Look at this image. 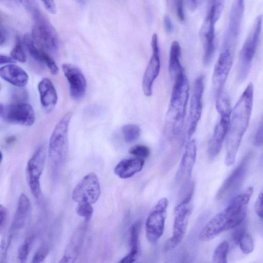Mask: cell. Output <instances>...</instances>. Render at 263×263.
I'll use <instances>...</instances> for the list:
<instances>
[{"mask_svg":"<svg viewBox=\"0 0 263 263\" xmlns=\"http://www.w3.org/2000/svg\"><path fill=\"white\" fill-rule=\"evenodd\" d=\"M253 97V85L250 83L237 100L233 110L226 137L225 162L227 166L234 163L241 141L248 126L252 110Z\"/></svg>","mask_w":263,"mask_h":263,"instance_id":"cell-1","label":"cell"},{"mask_svg":"<svg viewBox=\"0 0 263 263\" xmlns=\"http://www.w3.org/2000/svg\"><path fill=\"white\" fill-rule=\"evenodd\" d=\"M189 89V83L184 73L174 79L164 124L165 133L170 139L177 137L182 130Z\"/></svg>","mask_w":263,"mask_h":263,"instance_id":"cell-2","label":"cell"},{"mask_svg":"<svg viewBox=\"0 0 263 263\" xmlns=\"http://www.w3.org/2000/svg\"><path fill=\"white\" fill-rule=\"evenodd\" d=\"M34 1H24V4L32 14L34 24L32 36L39 47L47 52H56L59 47L58 33L47 18L34 4Z\"/></svg>","mask_w":263,"mask_h":263,"instance_id":"cell-3","label":"cell"},{"mask_svg":"<svg viewBox=\"0 0 263 263\" xmlns=\"http://www.w3.org/2000/svg\"><path fill=\"white\" fill-rule=\"evenodd\" d=\"M71 112L65 114L57 123L49 140L48 155L52 166L58 170L65 163L69 150L68 128Z\"/></svg>","mask_w":263,"mask_h":263,"instance_id":"cell-4","label":"cell"},{"mask_svg":"<svg viewBox=\"0 0 263 263\" xmlns=\"http://www.w3.org/2000/svg\"><path fill=\"white\" fill-rule=\"evenodd\" d=\"M223 1H211L208 11L200 28L199 35L203 47V62L208 65L212 61L215 51V24L222 13Z\"/></svg>","mask_w":263,"mask_h":263,"instance_id":"cell-5","label":"cell"},{"mask_svg":"<svg viewBox=\"0 0 263 263\" xmlns=\"http://www.w3.org/2000/svg\"><path fill=\"white\" fill-rule=\"evenodd\" d=\"M262 15L255 19L240 50L237 64V79L243 82L248 77L258 46L261 30Z\"/></svg>","mask_w":263,"mask_h":263,"instance_id":"cell-6","label":"cell"},{"mask_svg":"<svg viewBox=\"0 0 263 263\" xmlns=\"http://www.w3.org/2000/svg\"><path fill=\"white\" fill-rule=\"evenodd\" d=\"M192 198V195L185 197L174 209L173 233L165 243L164 250L166 252L176 248L184 238L193 211Z\"/></svg>","mask_w":263,"mask_h":263,"instance_id":"cell-7","label":"cell"},{"mask_svg":"<svg viewBox=\"0 0 263 263\" xmlns=\"http://www.w3.org/2000/svg\"><path fill=\"white\" fill-rule=\"evenodd\" d=\"M244 1H233L229 13L228 25L223 36L221 50H228L234 52L237 45L243 12Z\"/></svg>","mask_w":263,"mask_h":263,"instance_id":"cell-8","label":"cell"},{"mask_svg":"<svg viewBox=\"0 0 263 263\" xmlns=\"http://www.w3.org/2000/svg\"><path fill=\"white\" fill-rule=\"evenodd\" d=\"M168 201L163 197L159 200L149 214L145 222L146 237L151 243H156L163 235Z\"/></svg>","mask_w":263,"mask_h":263,"instance_id":"cell-9","label":"cell"},{"mask_svg":"<svg viewBox=\"0 0 263 263\" xmlns=\"http://www.w3.org/2000/svg\"><path fill=\"white\" fill-rule=\"evenodd\" d=\"M46 161V150L44 146H39L29 159L26 167V177L31 194L39 199L42 196L40 178Z\"/></svg>","mask_w":263,"mask_h":263,"instance_id":"cell-10","label":"cell"},{"mask_svg":"<svg viewBox=\"0 0 263 263\" xmlns=\"http://www.w3.org/2000/svg\"><path fill=\"white\" fill-rule=\"evenodd\" d=\"M253 154L252 152L247 153L224 180L217 193L216 197L217 199L229 198L238 191L245 179Z\"/></svg>","mask_w":263,"mask_h":263,"instance_id":"cell-11","label":"cell"},{"mask_svg":"<svg viewBox=\"0 0 263 263\" xmlns=\"http://www.w3.org/2000/svg\"><path fill=\"white\" fill-rule=\"evenodd\" d=\"M0 116L5 122L25 126L33 124L35 116L32 106L24 102L0 105Z\"/></svg>","mask_w":263,"mask_h":263,"instance_id":"cell-12","label":"cell"},{"mask_svg":"<svg viewBox=\"0 0 263 263\" xmlns=\"http://www.w3.org/2000/svg\"><path fill=\"white\" fill-rule=\"evenodd\" d=\"M101 195V186L97 174L90 172L85 175L76 185L72 193V199L77 203L93 204Z\"/></svg>","mask_w":263,"mask_h":263,"instance_id":"cell-13","label":"cell"},{"mask_svg":"<svg viewBox=\"0 0 263 263\" xmlns=\"http://www.w3.org/2000/svg\"><path fill=\"white\" fill-rule=\"evenodd\" d=\"M234 52L221 50L214 66L212 76V89L214 96L218 98L222 95L223 88L232 66Z\"/></svg>","mask_w":263,"mask_h":263,"instance_id":"cell-14","label":"cell"},{"mask_svg":"<svg viewBox=\"0 0 263 263\" xmlns=\"http://www.w3.org/2000/svg\"><path fill=\"white\" fill-rule=\"evenodd\" d=\"M204 91V77H197L195 81L191 100L189 116L187 138L190 139L195 133L202 111V96Z\"/></svg>","mask_w":263,"mask_h":263,"instance_id":"cell-15","label":"cell"},{"mask_svg":"<svg viewBox=\"0 0 263 263\" xmlns=\"http://www.w3.org/2000/svg\"><path fill=\"white\" fill-rule=\"evenodd\" d=\"M151 45L152 54L144 71L142 82L143 92L146 97L152 95L153 84L160 70V50L158 36L156 33L152 36Z\"/></svg>","mask_w":263,"mask_h":263,"instance_id":"cell-16","label":"cell"},{"mask_svg":"<svg viewBox=\"0 0 263 263\" xmlns=\"http://www.w3.org/2000/svg\"><path fill=\"white\" fill-rule=\"evenodd\" d=\"M197 155L196 141L192 139L189 141L185 148L184 154L176 175V180L181 184L182 188L190 185L192 172L195 163Z\"/></svg>","mask_w":263,"mask_h":263,"instance_id":"cell-17","label":"cell"},{"mask_svg":"<svg viewBox=\"0 0 263 263\" xmlns=\"http://www.w3.org/2000/svg\"><path fill=\"white\" fill-rule=\"evenodd\" d=\"M62 67L69 84L71 98L76 100L81 99L86 90V81L84 74L80 69L71 64L64 63Z\"/></svg>","mask_w":263,"mask_h":263,"instance_id":"cell-18","label":"cell"},{"mask_svg":"<svg viewBox=\"0 0 263 263\" xmlns=\"http://www.w3.org/2000/svg\"><path fill=\"white\" fill-rule=\"evenodd\" d=\"M229 230H231L229 217L224 209L205 225L199 233V238L202 241H208Z\"/></svg>","mask_w":263,"mask_h":263,"instance_id":"cell-19","label":"cell"},{"mask_svg":"<svg viewBox=\"0 0 263 263\" xmlns=\"http://www.w3.org/2000/svg\"><path fill=\"white\" fill-rule=\"evenodd\" d=\"M231 114V112L219 114V121L215 127L213 135L208 145V152L211 157H215L220 151L228 132Z\"/></svg>","mask_w":263,"mask_h":263,"instance_id":"cell-20","label":"cell"},{"mask_svg":"<svg viewBox=\"0 0 263 263\" xmlns=\"http://www.w3.org/2000/svg\"><path fill=\"white\" fill-rule=\"evenodd\" d=\"M23 43L33 59L45 64L52 74L55 75L58 73L59 68L54 61L44 50L36 45L31 35H25Z\"/></svg>","mask_w":263,"mask_h":263,"instance_id":"cell-21","label":"cell"},{"mask_svg":"<svg viewBox=\"0 0 263 263\" xmlns=\"http://www.w3.org/2000/svg\"><path fill=\"white\" fill-rule=\"evenodd\" d=\"M37 87L43 108L46 112H51L58 101V95L53 84L50 79L44 78L40 81Z\"/></svg>","mask_w":263,"mask_h":263,"instance_id":"cell-22","label":"cell"},{"mask_svg":"<svg viewBox=\"0 0 263 263\" xmlns=\"http://www.w3.org/2000/svg\"><path fill=\"white\" fill-rule=\"evenodd\" d=\"M0 76L7 82L18 87L25 86L28 81L27 72L21 67L13 64L2 66Z\"/></svg>","mask_w":263,"mask_h":263,"instance_id":"cell-23","label":"cell"},{"mask_svg":"<svg viewBox=\"0 0 263 263\" xmlns=\"http://www.w3.org/2000/svg\"><path fill=\"white\" fill-rule=\"evenodd\" d=\"M144 164V160L139 158L124 159L114 167L115 174L122 179H127L140 172Z\"/></svg>","mask_w":263,"mask_h":263,"instance_id":"cell-24","label":"cell"},{"mask_svg":"<svg viewBox=\"0 0 263 263\" xmlns=\"http://www.w3.org/2000/svg\"><path fill=\"white\" fill-rule=\"evenodd\" d=\"M31 212L29 199L24 193L20 195L15 213L11 224L12 231H17L24 227Z\"/></svg>","mask_w":263,"mask_h":263,"instance_id":"cell-25","label":"cell"},{"mask_svg":"<svg viewBox=\"0 0 263 263\" xmlns=\"http://www.w3.org/2000/svg\"><path fill=\"white\" fill-rule=\"evenodd\" d=\"M181 47L179 43L174 41L171 44L170 51L168 70L171 78L174 79L179 75L184 73L180 63Z\"/></svg>","mask_w":263,"mask_h":263,"instance_id":"cell-26","label":"cell"},{"mask_svg":"<svg viewBox=\"0 0 263 263\" xmlns=\"http://www.w3.org/2000/svg\"><path fill=\"white\" fill-rule=\"evenodd\" d=\"M140 223L139 221L133 224L130 230V247L128 253L117 263H134L137 259L139 252V235Z\"/></svg>","mask_w":263,"mask_h":263,"instance_id":"cell-27","label":"cell"},{"mask_svg":"<svg viewBox=\"0 0 263 263\" xmlns=\"http://www.w3.org/2000/svg\"><path fill=\"white\" fill-rule=\"evenodd\" d=\"M122 132L125 141L131 143L139 139L141 129L136 124H128L122 127Z\"/></svg>","mask_w":263,"mask_h":263,"instance_id":"cell-28","label":"cell"},{"mask_svg":"<svg viewBox=\"0 0 263 263\" xmlns=\"http://www.w3.org/2000/svg\"><path fill=\"white\" fill-rule=\"evenodd\" d=\"M229 246L227 241L220 242L215 249L213 254L214 263H227Z\"/></svg>","mask_w":263,"mask_h":263,"instance_id":"cell-29","label":"cell"},{"mask_svg":"<svg viewBox=\"0 0 263 263\" xmlns=\"http://www.w3.org/2000/svg\"><path fill=\"white\" fill-rule=\"evenodd\" d=\"M10 57L14 61L21 63H25L27 61L23 43L19 37L16 39L15 44L10 52Z\"/></svg>","mask_w":263,"mask_h":263,"instance_id":"cell-30","label":"cell"},{"mask_svg":"<svg viewBox=\"0 0 263 263\" xmlns=\"http://www.w3.org/2000/svg\"><path fill=\"white\" fill-rule=\"evenodd\" d=\"M32 243V238H26L20 246L17 252V258L19 262H26Z\"/></svg>","mask_w":263,"mask_h":263,"instance_id":"cell-31","label":"cell"},{"mask_svg":"<svg viewBox=\"0 0 263 263\" xmlns=\"http://www.w3.org/2000/svg\"><path fill=\"white\" fill-rule=\"evenodd\" d=\"M240 249L245 254H249L254 249V241L252 236L248 233H245L239 240Z\"/></svg>","mask_w":263,"mask_h":263,"instance_id":"cell-32","label":"cell"},{"mask_svg":"<svg viewBox=\"0 0 263 263\" xmlns=\"http://www.w3.org/2000/svg\"><path fill=\"white\" fill-rule=\"evenodd\" d=\"M76 212L79 216L83 217L86 221L89 220L93 214V209L91 204L80 203L76 208Z\"/></svg>","mask_w":263,"mask_h":263,"instance_id":"cell-33","label":"cell"},{"mask_svg":"<svg viewBox=\"0 0 263 263\" xmlns=\"http://www.w3.org/2000/svg\"><path fill=\"white\" fill-rule=\"evenodd\" d=\"M129 153L136 158L144 159L150 155V149L146 145L137 144L129 149Z\"/></svg>","mask_w":263,"mask_h":263,"instance_id":"cell-34","label":"cell"},{"mask_svg":"<svg viewBox=\"0 0 263 263\" xmlns=\"http://www.w3.org/2000/svg\"><path fill=\"white\" fill-rule=\"evenodd\" d=\"M47 248L42 247L38 250L34 254L31 263H42L48 254Z\"/></svg>","mask_w":263,"mask_h":263,"instance_id":"cell-35","label":"cell"},{"mask_svg":"<svg viewBox=\"0 0 263 263\" xmlns=\"http://www.w3.org/2000/svg\"><path fill=\"white\" fill-rule=\"evenodd\" d=\"M254 143L257 146L263 145V117L256 131Z\"/></svg>","mask_w":263,"mask_h":263,"instance_id":"cell-36","label":"cell"},{"mask_svg":"<svg viewBox=\"0 0 263 263\" xmlns=\"http://www.w3.org/2000/svg\"><path fill=\"white\" fill-rule=\"evenodd\" d=\"M8 218V212L7 208L1 204L0 205V229L2 231L7 223Z\"/></svg>","mask_w":263,"mask_h":263,"instance_id":"cell-37","label":"cell"},{"mask_svg":"<svg viewBox=\"0 0 263 263\" xmlns=\"http://www.w3.org/2000/svg\"><path fill=\"white\" fill-rule=\"evenodd\" d=\"M255 210L257 215L263 221V196L260 194L255 204Z\"/></svg>","mask_w":263,"mask_h":263,"instance_id":"cell-38","label":"cell"},{"mask_svg":"<svg viewBox=\"0 0 263 263\" xmlns=\"http://www.w3.org/2000/svg\"><path fill=\"white\" fill-rule=\"evenodd\" d=\"M175 9L178 20L181 22H183L185 20V16L183 11V2L182 1H175Z\"/></svg>","mask_w":263,"mask_h":263,"instance_id":"cell-39","label":"cell"},{"mask_svg":"<svg viewBox=\"0 0 263 263\" xmlns=\"http://www.w3.org/2000/svg\"><path fill=\"white\" fill-rule=\"evenodd\" d=\"M42 2L44 7L49 13L52 14L56 13L57 7L54 1H43Z\"/></svg>","mask_w":263,"mask_h":263,"instance_id":"cell-40","label":"cell"},{"mask_svg":"<svg viewBox=\"0 0 263 263\" xmlns=\"http://www.w3.org/2000/svg\"><path fill=\"white\" fill-rule=\"evenodd\" d=\"M163 24L166 32L171 33L174 29L173 24L172 20L168 15H165L163 18Z\"/></svg>","mask_w":263,"mask_h":263,"instance_id":"cell-41","label":"cell"},{"mask_svg":"<svg viewBox=\"0 0 263 263\" xmlns=\"http://www.w3.org/2000/svg\"><path fill=\"white\" fill-rule=\"evenodd\" d=\"M77 257L65 253L58 263H74Z\"/></svg>","mask_w":263,"mask_h":263,"instance_id":"cell-42","label":"cell"},{"mask_svg":"<svg viewBox=\"0 0 263 263\" xmlns=\"http://www.w3.org/2000/svg\"><path fill=\"white\" fill-rule=\"evenodd\" d=\"M0 263H7V247L4 243L1 246V257Z\"/></svg>","mask_w":263,"mask_h":263,"instance_id":"cell-43","label":"cell"},{"mask_svg":"<svg viewBox=\"0 0 263 263\" xmlns=\"http://www.w3.org/2000/svg\"><path fill=\"white\" fill-rule=\"evenodd\" d=\"M14 60L11 58L5 55L1 54L0 55V63L1 65L6 63H14Z\"/></svg>","mask_w":263,"mask_h":263,"instance_id":"cell-44","label":"cell"},{"mask_svg":"<svg viewBox=\"0 0 263 263\" xmlns=\"http://www.w3.org/2000/svg\"><path fill=\"white\" fill-rule=\"evenodd\" d=\"M6 31L5 29H4L2 26L1 27V39H0V42L1 45H2L3 44L5 43L6 38Z\"/></svg>","mask_w":263,"mask_h":263,"instance_id":"cell-45","label":"cell"},{"mask_svg":"<svg viewBox=\"0 0 263 263\" xmlns=\"http://www.w3.org/2000/svg\"><path fill=\"white\" fill-rule=\"evenodd\" d=\"M189 8L192 10H195L198 6V2L197 1H186Z\"/></svg>","mask_w":263,"mask_h":263,"instance_id":"cell-46","label":"cell"},{"mask_svg":"<svg viewBox=\"0 0 263 263\" xmlns=\"http://www.w3.org/2000/svg\"><path fill=\"white\" fill-rule=\"evenodd\" d=\"M15 140V137H14L13 136H11V137H9L8 138H7L6 140V142L7 143H11V142H13V141H14V140Z\"/></svg>","mask_w":263,"mask_h":263,"instance_id":"cell-47","label":"cell"},{"mask_svg":"<svg viewBox=\"0 0 263 263\" xmlns=\"http://www.w3.org/2000/svg\"><path fill=\"white\" fill-rule=\"evenodd\" d=\"M260 163L263 165V154L262 155V156L260 159Z\"/></svg>","mask_w":263,"mask_h":263,"instance_id":"cell-48","label":"cell"},{"mask_svg":"<svg viewBox=\"0 0 263 263\" xmlns=\"http://www.w3.org/2000/svg\"><path fill=\"white\" fill-rule=\"evenodd\" d=\"M259 194L263 196V187H262V190H261V192H260V193Z\"/></svg>","mask_w":263,"mask_h":263,"instance_id":"cell-49","label":"cell"},{"mask_svg":"<svg viewBox=\"0 0 263 263\" xmlns=\"http://www.w3.org/2000/svg\"><path fill=\"white\" fill-rule=\"evenodd\" d=\"M19 263H26V262H19Z\"/></svg>","mask_w":263,"mask_h":263,"instance_id":"cell-50","label":"cell"}]
</instances>
